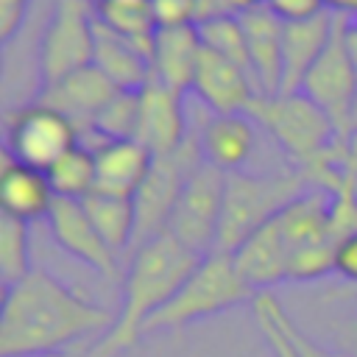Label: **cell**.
<instances>
[{"instance_id": "cell-36", "label": "cell", "mask_w": 357, "mask_h": 357, "mask_svg": "<svg viewBox=\"0 0 357 357\" xmlns=\"http://www.w3.org/2000/svg\"><path fill=\"white\" fill-rule=\"evenodd\" d=\"M335 273H340L343 279L357 284V234L346 237L337 243V254H335Z\"/></svg>"}, {"instance_id": "cell-14", "label": "cell", "mask_w": 357, "mask_h": 357, "mask_svg": "<svg viewBox=\"0 0 357 357\" xmlns=\"http://www.w3.org/2000/svg\"><path fill=\"white\" fill-rule=\"evenodd\" d=\"M248 61L259 95L273 98L282 92V59H284V20L276 17L268 6L240 14Z\"/></svg>"}, {"instance_id": "cell-24", "label": "cell", "mask_w": 357, "mask_h": 357, "mask_svg": "<svg viewBox=\"0 0 357 357\" xmlns=\"http://www.w3.org/2000/svg\"><path fill=\"white\" fill-rule=\"evenodd\" d=\"M89 220L100 231V237L117 251L128 248L134 240V226H137V212H134V198L128 195H114L103 190H92L86 198H81Z\"/></svg>"}, {"instance_id": "cell-7", "label": "cell", "mask_w": 357, "mask_h": 357, "mask_svg": "<svg viewBox=\"0 0 357 357\" xmlns=\"http://www.w3.org/2000/svg\"><path fill=\"white\" fill-rule=\"evenodd\" d=\"M95 0H56L39 45L42 84H53L95 59Z\"/></svg>"}, {"instance_id": "cell-23", "label": "cell", "mask_w": 357, "mask_h": 357, "mask_svg": "<svg viewBox=\"0 0 357 357\" xmlns=\"http://www.w3.org/2000/svg\"><path fill=\"white\" fill-rule=\"evenodd\" d=\"M95 17L109 31L153 56V39L159 28L151 11V0H95Z\"/></svg>"}, {"instance_id": "cell-8", "label": "cell", "mask_w": 357, "mask_h": 357, "mask_svg": "<svg viewBox=\"0 0 357 357\" xmlns=\"http://www.w3.org/2000/svg\"><path fill=\"white\" fill-rule=\"evenodd\" d=\"M301 95H307L315 106H321L329 114L337 137L346 142L351 106L357 100V64L346 47V14L335 11V28L329 45L307 73L301 84Z\"/></svg>"}, {"instance_id": "cell-5", "label": "cell", "mask_w": 357, "mask_h": 357, "mask_svg": "<svg viewBox=\"0 0 357 357\" xmlns=\"http://www.w3.org/2000/svg\"><path fill=\"white\" fill-rule=\"evenodd\" d=\"M204 162L198 134H190L184 145L167 156H156L145 181L134 192V212H137V226H134V240L131 248H139L151 237L162 234L170 212L187 184V178L195 173V167Z\"/></svg>"}, {"instance_id": "cell-19", "label": "cell", "mask_w": 357, "mask_h": 357, "mask_svg": "<svg viewBox=\"0 0 357 357\" xmlns=\"http://www.w3.org/2000/svg\"><path fill=\"white\" fill-rule=\"evenodd\" d=\"M198 142L206 165L223 173L245 170L257 145L251 114H212L198 131Z\"/></svg>"}, {"instance_id": "cell-11", "label": "cell", "mask_w": 357, "mask_h": 357, "mask_svg": "<svg viewBox=\"0 0 357 357\" xmlns=\"http://www.w3.org/2000/svg\"><path fill=\"white\" fill-rule=\"evenodd\" d=\"M192 92L212 114H248L251 103L259 98V86L245 67L206 47L198 59Z\"/></svg>"}, {"instance_id": "cell-6", "label": "cell", "mask_w": 357, "mask_h": 357, "mask_svg": "<svg viewBox=\"0 0 357 357\" xmlns=\"http://www.w3.org/2000/svg\"><path fill=\"white\" fill-rule=\"evenodd\" d=\"M223 192H226V173L201 162L195 173L187 178L173 206L165 234H170L184 248L195 251L198 257L212 254L218 245V231H220Z\"/></svg>"}, {"instance_id": "cell-40", "label": "cell", "mask_w": 357, "mask_h": 357, "mask_svg": "<svg viewBox=\"0 0 357 357\" xmlns=\"http://www.w3.org/2000/svg\"><path fill=\"white\" fill-rule=\"evenodd\" d=\"M226 3V8L231 11V14H245V11H254V8H259V6H265V0H223Z\"/></svg>"}, {"instance_id": "cell-9", "label": "cell", "mask_w": 357, "mask_h": 357, "mask_svg": "<svg viewBox=\"0 0 357 357\" xmlns=\"http://www.w3.org/2000/svg\"><path fill=\"white\" fill-rule=\"evenodd\" d=\"M73 145H78V128L73 120L39 100L8 114L3 151L28 167L45 173Z\"/></svg>"}, {"instance_id": "cell-41", "label": "cell", "mask_w": 357, "mask_h": 357, "mask_svg": "<svg viewBox=\"0 0 357 357\" xmlns=\"http://www.w3.org/2000/svg\"><path fill=\"white\" fill-rule=\"evenodd\" d=\"M329 8L349 14V17H357V0H329Z\"/></svg>"}, {"instance_id": "cell-34", "label": "cell", "mask_w": 357, "mask_h": 357, "mask_svg": "<svg viewBox=\"0 0 357 357\" xmlns=\"http://www.w3.org/2000/svg\"><path fill=\"white\" fill-rule=\"evenodd\" d=\"M265 6L284 22H296V20H310L326 11L329 0H265Z\"/></svg>"}, {"instance_id": "cell-27", "label": "cell", "mask_w": 357, "mask_h": 357, "mask_svg": "<svg viewBox=\"0 0 357 357\" xmlns=\"http://www.w3.org/2000/svg\"><path fill=\"white\" fill-rule=\"evenodd\" d=\"M137 123H139V92L117 89L98 112L89 134H98L103 139H134Z\"/></svg>"}, {"instance_id": "cell-33", "label": "cell", "mask_w": 357, "mask_h": 357, "mask_svg": "<svg viewBox=\"0 0 357 357\" xmlns=\"http://www.w3.org/2000/svg\"><path fill=\"white\" fill-rule=\"evenodd\" d=\"M151 11L156 20V28H178L192 25V0H151Z\"/></svg>"}, {"instance_id": "cell-10", "label": "cell", "mask_w": 357, "mask_h": 357, "mask_svg": "<svg viewBox=\"0 0 357 357\" xmlns=\"http://www.w3.org/2000/svg\"><path fill=\"white\" fill-rule=\"evenodd\" d=\"M45 220L50 226L53 240L67 254H73L75 259H81L84 265H89L100 276L117 279L120 268H117V259H114V248L100 237V231L89 220V215H86L81 201H75V198H53L50 212H47Z\"/></svg>"}, {"instance_id": "cell-21", "label": "cell", "mask_w": 357, "mask_h": 357, "mask_svg": "<svg viewBox=\"0 0 357 357\" xmlns=\"http://www.w3.org/2000/svg\"><path fill=\"white\" fill-rule=\"evenodd\" d=\"M153 159L156 156L139 139H109L106 145H100L95 151V162H98V187L95 190L134 198V192L145 181Z\"/></svg>"}, {"instance_id": "cell-17", "label": "cell", "mask_w": 357, "mask_h": 357, "mask_svg": "<svg viewBox=\"0 0 357 357\" xmlns=\"http://www.w3.org/2000/svg\"><path fill=\"white\" fill-rule=\"evenodd\" d=\"M201 50L204 45L195 25L159 28L153 39V56H151L153 78L178 95L190 92L195 84Z\"/></svg>"}, {"instance_id": "cell-4", "label": "cell", "mask_w": 357, "mask_h": 357, "mask_svg": "<svg viewBox=\"0 0 357 357\" xmlns=\"http://www.w3.org/2000/svg\"><path fill=\"white\" fill-rule=\"evenodd\" d=\"M254 298H257V290L240 276L234 257L226 251H212L195 265V271L187 276L178 293L145 324L142 335H151L159 329L181 332L187 324L198 318L218 315L223 310H231Z\"/></svg>"}, {"instance_id": "cell-20", "label": "cell", "mask_w": 357, "mask_h": 357, "mask_svg": "<svg viewBox=\"0 0 357 357\" xmlns=\"http://www.w3.org/2000/svg\"><path fill=\"white\" fill-rule=\"evenodd\" d=\"M92 64L117 86V89H131L139 92L151 78V56L137 47L134 42L123 39L120 33L109 31L103 22L95 20V59Z\"/></svg>"}, {"instance_id": "cell-29", "label": "cell", "mask_w": 357, "mask_h": 357, "mask_svg": "<svg viewBox=\"0 0 357 357\" xmlns=\"http://www.w3.org/2000/svg\"><path fill=\"white\" fill-rule=\"evenodd\" d=\"M329 226L335 243L357 234V176L349 170L329 190Z\"/></svg>"}, {"instance_id": "cell-32", "label": "cell", "mask_w": 357, "mask_h": 357, "mask_svg": "<svg viewBox=\"0 0 357 357\" xmlns=\"http://www.w3.org/2000/svg\"><path fill=\"white\" fill-rule=\"evenodd\" d=\"M254 318H257L259 332H262L265 343L271 346L273 357H298V351L293 349L290 337L282 332V326H279V324H276V318L271 315V310H268V304H265L262 293H257V298H254Z\"/></svg>"}, {"instance_id": "cell-1", "label": "cell", "mask_w": 357, "mask_h": 357, "mask_svg": "<svg viewBox=\"0 0 357 357\" xmlns=\"http://www.w3.org/2000/svg\"><path fill=\"white\" fill-rule=\"evenodd\" d=\"M114 315L59 282L53 273L33 268L25 279L3 287L0 310V357H42L64 351L78 340L109 332Z\"/></svg>"}, {"instance_id": "cell-22", "label": "cell", "mask_w": 357, "mask_h": 357, "mask_svg": "<svg viewBox=\"0 0 357 357\" xmlns=\"http://www.w3.org/2000/svg\"><path fill=\"white\" fill-rule=\"evenodd\" d=\"M276 220L282 226V234L287 240L290 254L335 243L332 240V226H329V190H321V187L304 190L298 198H293L279 212Z\"/></svg>"}, {"instance_id": "cell-25", "label": "cell", "mask_w": 357, "mask_h": 357, "mask_svg": "<svg viewBox=\"0 0 357 357\" xmlns=\"http://www.w3.org/2000/svg\"><path fill=\"white\" fill-rule=\"evenodd\" d=\"M56 198H86L98 187V162L95 151L86 145H73L67 153H61L47 170H45Z\"/></svg>"}, {"instance_id": "cell-13", "label": "cell", "mask_w": 357, "mask_h": 357, "mask_svg": "<svg viewBox=\"0 0 357 357\" xmlns=\"http://www.w3.org/2000/svg\"><path fill=\"white\" fill-rule=\"evenodd\" d=\"M114 92H117V86L95 64H89V67L75 70L53 84H42V92L36 100L61 112L64 117H70L73 126L78 128V137H84L92 131L98 112L106 106V100Z\"/></svg>"}, {"instance_id": "cell-31", "label": "cell", "mask_w": 357, "mask_h": 357, "mask_svg": "<svg viewBox=\"0 0 357 357\" xmlns=\"http://www.w3.org/2000/svg\"><path fill=\"white\" fill-rule=\"evenodd\" d=\"M262 298H265V304H268V310H271V315L276 318V324L282 326V332L290 337V343H293V349L298 351V357H340L337 351H329L326 346H321V343H315L304 329H298L293 321H290V315L279 307V301L271 296V293H262Z\"/></svg>"}, {"instance_id": "cell-43", "label": "cell", "mask_w": 357, "mask_h": 357, "mask_svg": "<svg viewBox=\"0 0 357 357\" xmlns=\"http://www.w3.org/2000/svg\"><path fill=\"white\" fill-rule=\"evenodd\" d=\"M349 134H357V100L351 106V120H349Z\"/></svg>"}, {"instance_id": "cell-42", "label": "cell", "mask_w": 357, "mask_h": 357, "mask_svg": "<svg viewBox=\"0 0 357 357\" xmlns=\"http://www.w3.org/2000/svg\"><path fill=\"white\" fill-rule=\"evenodd\" d=\"M42 357H89V349H64V351H53Z\"/></svg>"}, {"instance_id": "cell-37", "label": "cell", "mask_w": 357, "mask_h": 357, "mask_svg": "<svg viewBox=\"0 0 357 357\" xmlns=\"http://www.w3.org/2000/svg\"><path fill=\"white\" fill-rule=\"evenodd\" d=\"M332 340L340 357H357V315H349L335 324Z\"/></svg>"}, {"instance_id": "cell-35", "label": "cell", "mask_w": 357, "mask_h": 357, "mask_svg": "<svg viewBox=\"0 0 357 357\" xmlns=\"http://www.w3.org/2000/svg\"><path fill=\"white\" fill-rule=\"evenodd\" d=\"M31 0H0V39L8 42L25 20V8Z\"/></svg>"}, {"instance_id": "cell-39", "label": "cell", "mask_w": 357, "mask_h": 357, "mask_svg": "<svg viewBox=\"0 0 357 357\" xmlns=\"http://www.w3.org/2000/svg\"><path fill=\"white\" fill-rule=\"evenodd\" d=\"M346 47L357 64V17H349V14H346Z\"/></svg>"}, {"instance_id": "cell-38", "label": "cell", "mask_w": 357, "mask_h": 357, "mask_svg": "<svg viewBox=\"0 0 357 357\" xmlns=\"http://www.w3.org/2000/svg\"><path fill=\"white\" fill-rule=\"evenodd\" d=\"M192 8H195V14H192V25H195V28L204 25V22H212V20H218V17L231 14L223 0H192Z\"/></svg>"}, {"instance_id": "cell-30", "label": "cell", "mask_w": 357, "mask_h": 357, "mask_svg": "<svg viewBox=\"0 0 357 357\" xmlns=\"http://www.w3.org/2000/svg\"><path fill=\"white\" fill-rule=\"evenodd\" d=\"M335 254H337L335 243L293 251L290 265H287V282H312V279H324L335 273Z\"/></svg>"}, {"instance_id": "cell-16", "label": "cell", "mask_w": 357, "mask_h": 357, "mask_svg": "<svg viewBox=\"0 0 357 357\" xmlns=\"http://www.w3.org/2000/svg\"><path fill=\"white\" fill-rule=\"evenodd\" d=\"M335 28V11L326 8L310 20L284 22V59H282V92L296 95L312 64L321 59Z\"/></svg>"}, {"instance_id": "cell-3", "label": "cell", "mask_w": 357, "mask_h": 357, "mask_svg": "<svg viewBox=\"0 0 357 357\" xmlns=\"http://www.w3.org/2000/svg\"><path fill=\"white\" fill-rule=\"evenodd\" d=\"M304 190H310V181L293 165L276 173H248V170L226 173L223 215H220L215 251L231 254L245 237H251L257 229L273 220Z\"/></svg>"}, {"instance_id": "cell-12", "label": "cell", "mask_w": 357, "mask_h": 357, "mask_svg": "<svg viewBox=\"0 0 357 357\" xmlns=\"http://www.w3.org/2000/svg\"><path fill=\"white\" fill-rule=\"evenodd\" d=\"M187 137L190 134H187L184 95L151 78L139 89V123L134 139H139L153 156H167L178 151Z\"/></svg>"}, {"instance_id": "cell-18", "label": "cell", "mask_w": 357, "mask_h": 357, "mask_svg": "<svg viewBox=\"0 0 357 357\" xmlns=\"http://www.w3.org/2000/svg\"><path fill=\"white\" fill-rule=\"evenodd\" d=\"M53 198H56V192H53V187H50V181L42 170L22 165V162H17L14 156H8L3 151V162H0V212L31 223V220L47 218Z\"/></svg>"}, {"instance_id": "cell-2", "label": "cell", "mask_w": 357, "mask_h": 357, "mask_svg": "<svg viewBox=\"0 0 357 357\" xmlns=\"http://www.w3.org/2000/svg\"><path fill=\"white\" fill-rule=\"evenodd\" d=\"M204 257L184 248L170 234H156L134 248L131 268L123 279V304L109 332L89 346V357H117L131 349L145 324L178 293Z\"/></svg>"}, {"instance_id": "cell-26", "label": "cell", "mask_w": 357, "mask_h": 357, "mask_svg": "<svg viewBox=\"0 0 357 357\" xmlns=\"http://www.w3.org/2000/svg\"><path fill=\"white\" fill-rule=\"evenodd\" d=\"M31 245H28V223L0 212V279L3 287L17 284L31 273Z\"/></svg>"}, {"instance_id": "cell-15", "label": "cell", "mask_w": 357, "mask_h": 357, "mask_svg": "<svg viewBox=\"0 0 357 357\" xmlns=\"http://www.w3.org/2000/svg\"><path fill=\"white\" fill-rule=\"evenodd\" d=\"M276 218L268 220L262 229H257L251 237H245L231 251L240 276L254 290H265V287H273L279 282H287L290 248H287V240H284Z\"/></svg>"}, {"instance_id": "cell-28", "label": "cell", "mask_w": 357, "mask_h": 357, "mask_svg": "<svg viewBox=\"0 0 357 357\" xmlns=\"http://www.w3.org/2000/svg\"><path fill=\"white\" fill-rule=\"evenodd\" d=\"M198 36L201 45L206 50H215L231 61H237L240 67H245L251 73V61H248V47H245V33H243V22L237 14H226L218 17L212 22L198 25ZM254 75V73H251Z\"/></svg>"}, {"instance_id": "cell-44", "label": "cell", "mask_w": 357, "mask_h": 357, "mask_svg": "<svg viewBox=\"0 0 357 357\" xmlns=\"http://www.w3.org/2000/svg\"><path fill=\"white\" fill-rule=\"evenodd\" d=\"M346 170H349V173H354V176H357V156H351V159H349V162H346Z\"/></svg>"}]
</instances>
